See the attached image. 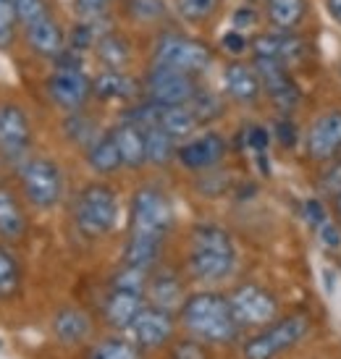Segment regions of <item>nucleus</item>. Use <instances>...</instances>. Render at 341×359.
Wrapping results in <instances>:
<instances>
[{"label": "nucleus", "mask_w": 341, "mask_h": 359, "mask_svg": "<svg viewBox=\"0 0 341 359\" xmlns=\"http://www.w3.org/2000/svg\"><path fill=\"white\" fill-rule=\"evenodd\" d=\"M145 92H147V100L158 102V105H187L200 92V87L194 84L192 74L152 66V71L145 79Z\"/></svg>", "instance_id": "9"}, {"label": "nucleus", "mask_w": 341, "mask_h": 359, "mask_svg": "<svg viewBox=\"0 0 341 359\" xmlns=\"http://www.w3.org/2000/svg\"><path fill=\"white\" fill-rule=\"evenodd\" d=\"M318 187H321V191L331 194V197H336V194H339V191H341V158H336V160H331V163H328V170L321 176Z\"/></svg>", "instance_id": "36"}, {"label": "nucleus", "mask_w": 341, "mask_h": 359, "mask_svg": "<svg viewBox=\"0 0 341 359\" xmlns=\"http://www.w3.org/2000/svg\"><path fill=\"white\" fill-rule=\"evenodd\" d=\"M92 92L102 100H131L137 95V81L126 76L123 71L108 69L92 81Z\"/></svg>", "instance_id": "25"}, {"label": "nucleus", "mask_w": 341, "mask_h": 359, "mask_svg": "<svg viewBox=\"0 0 341 359\" xmlns=\"http://www.w3.org/2000/svg\"><path fill=\"white\" fill-rule=\"evenodd\" d=\"M244 144L250 147L255 155H265L268 152V142H271V134H268V129L265 126H250V129L244 131Z\"/></svg>", "instance_id": "37"}, {"label": "nucleus", "mask_w": 341, "mask_h": 359, "mask_svg": "<svg viewBox=\"0 0 341 359\" xmlns=\"http://www.w3.org/2000/svg\"><path fill=\"white\" fill-rule=\"evenodd\" d=\"M255 71L260 76V84L265 95L273 100V105L283 113H291L302 102V92L297 81L291 79L289 69L271 58H255Z\"/></svg>", "instance_id": "10"}, {"label": "nucleus", "mask_w": 341, "mask_h": 359, "mask_svg": "<svg viewBox=\"0 0 341 359\" xmlns=\"http://www.w3.org/2000/svg\"><path fill=\"white\" fill-rule=\"evenodd\" d=\"M145 307L142 302V291L137 289H126V286H113V291L105 299V307H102V315H105V323L111 328H129L134 318L140 315V309Z\"/></svg>", "instance_id": "17"}, {"label": "nucleus", "mask_w": 341, "mask_h": 359, "mask_svg": "<svg viewBox=\"0 0 341 359\" xmlns=\"http://www.w3.org/2000/svg\"><path fill=\"white\" fill-rule=\"evenodd\" d=\"M221 0H176V11L184 21L189 24H202L218 11Z\"/></svg>", "instance_id": "33"}, {"label": "nucleus", "mask_w": 341, "mask_h": 359, "mask_svg": "<svg viewBox=\"0 0 341 359\" xmlns=\"http://www.w3.org/2000/svg\"><path fill=\"white\" fill-rule=\"evenodd\" d=\"M221 48L226 53H231V55H241V53L250 48V42H247V37H244V32L231 29L221 37Z\"/></svg>", "instance_id": "39"}, {"label": "nucleus", "mask_w": 341, "mask_h": 359, "mask_svg": "<svg viewBox=\"0 0 341 359\" xmlns=\"http://www.w3.org/2000/svg\"><path fill=\"white\" fill-rule=\"evenodd\" d=\"M113 137H116V144H119L121 160L126 168H140L147 163V142H145V129L131 123V121H123L113 129Z\"/></svg>", "instance_id": "20"}, {"label": "nucleus", "mask_w": 341, "mask_h": 359, "mask_svg": "<svg viewBox=\"0 0 341 359\" xmlns=\"http://www.w3.org/2000/svg\"><path fill=\"white\" fill-rule=\"evenodd\" d=\"M87 163L95 173H116L123 165L113 131H105L87 147Z\"/></svg>", "instance_id": "24"}, {"label": "nucleus", "mask_w": 341, "mask_h": 359, "mask_svg": "<svg viewBox=\"0 0 341 359\" xmlns=\"http://www.w3.org/2000/svg\"><path fill=\"white\" fill-rule=\"evenodd\" d=\"M27 32V42L34 53H40L45 58H58L60 53L66 50V37L60 24L53 19V13H45L37 21H32L24 27Z\"/></svg>", "instance_id": "18"}, {"label": "nucleus", "mask_w": 341, "mask_h": 359, "mask_svg": "<svg viewBox=\"0 0 341 359\" xmlns=\"http://www.w3.org/2000/svg\"><path fill=\"white\" fill-rule=\"evenodd\" d=\"M16 24H19V6H16V0H0V50H6V48L13 45Z\"/></svg>", "instance_id": "35"}, {"label": "nucleus", "mask_w": 341, "mask_h": 359, "mask_svg": "<svg viewBox=\"0 0 341 359\" xmlns=\"http://www.w3.org/2000/svg\"><path fill=\"white\" fill-rule=\"evenodd\" d=\"M307 158L315 163L341 158V110H326L312 121L307 131Z\"/></svg>", "instance_id": "13"}, {"label": "nucleus", "mask_w": 341, "mask_h": 359, "mask_svg": "<svg viewBox=\"0 0 341 359\" xmlns=\"http://www.w3.org/2000/svg\"><path fill=\"white\" fill-rule=\"evenodd\" d=\"M265 16L279 32H294L307 16V0H265Z\"/></svg>", "instance_id": "23"}, {"label": "nucleus", "mask_w": 341, "mask_h": 359, "mask_svg": "<svg viewBox=\"0 0 341 359\" xmlns=\"http://www.w3.org/2000/svg\"><path fill=\"white\" fill-rule=\"evenodd\" d=\"M150 299L155 307H163V309H176L184 304V289H181V283L176 280V276H168V273H163V276H155L150 280Z\"/></svg>", "instance_id": "28"}, {"label": "nucleus", "mask_w": 341, "mask_h": 359, "mask_svg": "<svg viewBox=\"0 0 341 359\" xmlns=\"http://www.w3.org/2000/svg\"><path fill=\"white\" fill-rule=\"evenodd\" d=\"M27 231V218L13 191L0 189V236L8 241H19Z\"/></svg>", "instance_id": "26"}, {"label": "nucleus", "mask_w": 341, "mask_h": 359, "mask_svg": "<svg viewBox=\"0 0 341 359\" xmlns=\"http://www.w3.org/2000/svg\"><path fill=\"white\" fill-rule=\"evenodd\" d=\"M310 333V318L305 312H294L281 320H273L258 336H252L244 344V359H276L283 351L294 349L297 344L307 339Z\"/></svg>", "instance_id": "4"}, {"label": "nucleus", "mask_w": 341, "mask_h": 359, "mask_svg": "<svg viewBox=\"0 0 341 359\" xmlns=\"http://www.w3.org/2000/svg\"><path fill=\"white\" fill-rule=\"evenodd\" d=\"M255 58H271L283 63L286 69H294L307 60V40L294 34V32H268V34H258L250 42Z\"/></svg>", "instance_id": "12"}, {"label": "nucleus", "mask_w": 341, "mask_h": 359, "mask_svg": "<svg viewBox=\"0 0 341 359\" xmlns=\"http://www.w3.org/2000/svg\"><path fill=\"white\" fill-rule=\"evenodd\" d=\"M326 8H328V13L341 24V0H326Z\"/></svg>", "instance_id": "47"}, {"label": "nucleus", "mask_w": 341, "mask_h": 359, "mask_svg": "<svg viewBox=\"0 0 341 359\" xmlns=\"http://www.w3.org/2000/svg\"><path fill=\"white\" fill-rule=\"evenodd\" d=\"M111 0H74V8L81 19H98L102 16V11L108 8Z\"/></svg>", "instance_id": "40"}, {"label": "nucleus", "mask_w": 341, "mask_h": 359, "mask_svg": "<svg viewBox=\"0 0 341 359\" xmlns=\"http://www.w3.org/2000/svg\"><path fill=\"white\" fill-rule=\"evenodd\" d=\"M231 21H234V29H250V27H255L258 24V13H255V8L252 6H241V8L234 11V16H231Z\"/></svg>", "instance_id": "44"}, {"label": "nucleus", "mask_w": 341, "mask_h": 359, "mask_svg": "<svg viewBox=\"0 0 341 359\" xmlns=\"http://www.w3.org/2000/svg\"><path fill=\"white\" fill-rule=\"evenodd\" d=\"M223 84H226V92H229L231 97L239 102H255L262 92L258 71H255V66H247V63H231V66H226Z\"/></svg>", "instance_id": "19"}, {"label": "nucleus", "mask_w": 341, "mask_h": 359, "mask_svg": "<svg viewBox=\"0 0 341 359\" xmlns=\"http://www.w3.org/2000/svg\"><path fill=\"white\" fill-rule=\"evenodd\" d=\"M134 344L145 346V349H158L163 344H168L173 339V318L168 309L163 307H142L140 315L134 318L129 325Z\"/></svg>", "instance_id": "15"}, {"label": "nucleus", "mask_w": 341, "mask_h": 359, "mask_svg": "<svg viewBox=\"0 0 341 359\" xmlns=\"http://www.w3.org/2000/svg\"><path fill=\"white\" fill-rule=\"evenodd\" d=\"M229 302L239 325H271L273 320H279V299L258 283L236 286Z\"/></svg>", "instance_id": "8"}, {"label": "nucleus", "mask_w": 341, "mask_h": 359, "mask_svg": "<svg viewBox=\"0 0 341 359\" xmlns=\"http://www.w3.org/2000/svg\"><path fill=\"white\" fill-rule=\"evenodd\" d=\"M236 268V247L229 231L215 223H200L192 229L189 270L200 280H221Z\"/></svg>", "instance_id": "2"}, {"label": "nucleus", "mask_w": 341, "mask_h": 359, "mask_svg": "<svg viewBox=\"0 0 341 359\" xmlns=\"http://www.w3.org/2000/svg\"><path fill=\"white\" fill-rule=\"evenodd\" d=\"M29 147L32 129L27 113L13 102L0 105V152H3V158L11 163H24L29 155Z\"/></svg>", "instance_id": "11"}, {"label": "nucleus", "mask_w": 341, "mask_h": 359, "mask_svg": "<svg viewBox=\"0 0 341 359\" xmlns=\"http://www.w3.org/2000/svg\"><path fill=\"white\" fill-rule=\"evenodd\" d=\"M131 8H134V13H137L140 19H150L152 13H161L163 3L161 0H134Z\"/></svg>", "instance_id": "46"}, {"label": "nucleus", "mask_w": 341, "mask_h": 359, "mask_svg": "<svg viewBox=\"0 0 341 359\" xmlns=\"http://www.w3.org/2000/svg\"><path fill=\"white\" fill-rule=\"evenodd\" d=\"M87 359H140V349L123 339H108L95 344Z\"/></svg>", "instance_id": "32"}, {"label": "nucleus", "mask_w": 341, "mask_h": 359, "mask_svg": "<svg viewBox=\"0 0 341 359\" xmlns=\"http://www.w3.org/2000/svg\"><path fill=\"white\" fill-rule=\"evenodd\" d=\"M302 210H305V220L310 223L312 229H321L323 223L328 220V215H326V208H323L318 200H307Z\"/></svg>", "instance_id": "42"}, {"label": "nucleus", "mask_w": 341, "mask_h": 359, "mask_svg": "<svg viewBox=\"0 0 341 359\" xmlns=\"http://www.w3.org/2000/svg\"><path fill=\"white\" fill-rule=\"evenodd\" d=\"M333 212H336V218L341 220V191L336 194V197H333Z\"/></svg>", "instance_id": "48"}, {"label": "nucleus", "mask_w": 341, "mask_h": 359, "mask_svg": "<svg viewBox=\"0 0 341 359\" xmlns=\"http://www.w3.org/2000/svg\"><path fill=\"white\" fill-rule=\"evenodd\" d=\"M318 236H321L323 247H331V250H339L341 247V231L333 223H328V220L318 229Z\"/></svg>", "instance_id": "45"}, {"label": "nucleus", "mask_w": 341, "mask_h": 359, "mask_svg": "<svg viewBox=\"0 0 341 359\" xmlns=\"http://www.w3.org/2000/svg\"><path fill=\"white\" fill-rule=\"evenodd\" d=\"M181 165L189 170H208L213 165H218L226 155V142H223L221 134H215V131H208V134H202L197 140H189L187 144H181L179 150Z\"/></svg>", "instance_id": "16"}, {"label": "nucleus", "mask_w": 341, "mask_h": 359, "mask_svg": "<svg viewBox=\"0 0 341 359\" xmlns=\"http://www.w3.org/2000/svg\"><path fill=\"white\" fill-rule=\"evenodd\" d=\"M95 50H98V58L111 71H121L131 60V45L126 42V37H121L116 32L102 34L100 42L95 45Z\"/></svg>", "instance_id": "27"}, {"label": "nucleus", "mask_w": 341, "mask_h": 359, "mask_svg": "<svg viewBox=\"0 0 341 359\" xmlns=\"http://www.w3.org/2000/svg\"><path fill=\"white\" fill-rule=\"evenodd\" d=\"M173 226V208L168 197L155 187H142L131 200L129 215V239L161 244Z\"/></svg>", "instance_id": "3"}, {"label": "nucleus", "mask_w": 341, "mask_h": 359, "mask_svg": "<svg viewBox=\"0 0 341 359\" xmlns=\"http://www.w3.org/2000/svg\"><path fill=\"white\" fill-rule=\"evenodd\" d=\"M205 349H202L197 341H181L173 346V359H205Z\"/></svg>", "instance_id": "43"}, {"label": "nucleus", "mask_w": 341, "mask_h": 359, "mask_svg": "<svg viewBox=\"0 0 341 359\" xmlns=\"http://www.w3.org/2000/svg\"><path fill=\"white\" fill-rule=\"evenodd\" d=\"M181 323L194 339L210 341V344H231L239 336V320L231 309L229 297L215 291L192 294L181 304Z\"/></svg>", "instance_id": "1"}, {"label": "nucleus", "mask_w": 341, "mask_h": 359, "mask_svg": "<svg viewBox=\"0 0 341 359\" xmlns=\"http://www.w3.org/2000/svg\"><path fill=\"white\" fill-rule=\"evenodd\" d=\"M63 131H66V137H69L71 142H76L79 147H90L92 142L100 137V134H98V126H95V121L87 118V116H81L79 110L71 113L69 118H66Z\"/></svg>", "instance_id": "31"}, {"label": "nucleus", "mask_w": 341, "mask_h": 359, "mask_svg": "<svg viewBox=\"0 0 341 359\" xmlns=\"http://www.w3.org/2000/svg\"><path fill=\"white\" fill-rule=\"evenodd\" d=\"M16 6H19V21L24 27L32 24V21H37L45 13H51L45 0H16Z\"/></svg>", "instance_id": "38"}, {"label": "nucleus", "mask_w": 341, "mask_h": 359, "mask_svg": "<svg viewBox=\"0 0 341 359\" xmlns=\"http://www.w3.org/2000/svg\"><path fill=\"white\" fill-rule=\"evenodd\" d=\"M187 105L192 108V113L197 116V121H200V123H210V121H215L223 113V102L218 100L213 92H202L200 90L189 102H187Z\"/></svg>", "instance_id": "34"}, {"label": "nucleus", "mask_w": 341, "mask_h": 359, "mask_svg": "<svg viewBox=\"0 0 341 359\" xmlns=\"http://www.w3.org/2000/svg\"><path fill=\"white\" fill-rule=\"evenodd\" d=\"M21 286V265L8 247L0 244V299L16 297Z\"/></svg>", "instance_id": "30"}, {"label": "nucleus", "mask_w": 341, "mask_h": 359, "mask_svg": "<svg viewBox=\"0 0 341 359\" xmlns=\"http://www.w3.org/2000/svg\"><path fill=\"white\" fill-rule=\"evenodd\" d=\"M145 142H147V163L166 165L176 155V140L166 134L161 126H147L145 129Z\"/></svg>", "instance_id": "29"}, {"label": "nucleus", "mask_w": 341, "mask_h": 359, "mask_svg": "<svg viewBox=\"0 0 341 359\" xmlns=\"http://www.w3.org/2000/svg\"><path fill=\"white\" fill-rule=\"evenodd\" d=\"M213 63L210 48L200 40H192L179 32H166L161 40L155 42L152 50V66L155 69H170L181 74H200Z\"/></svg>", "instance_id": "6"}, {"label": "nucleus", "mask_w": 341, "mask_h": 359, "mask_svg": "<svg viewBox=\"0 0 341 359\" xmlns=\"http://www.w3.org/2000/svg\"><path fill=\"white\" fill-rule=\"evenodd\" d=\"M155 126H161L173 140H187L200 126V121L192 113L189 105H158V121H155Z\"/></svg>", "instance_id": "22"}, {"label": "nucleus", "mask_w": 341, "mask_h": 359, "mask_svg": "<svg viewBox=\"0 0 341 359\" xmlns=\"http://www.w3.org/2000/svg\"><path fill=\"white\" fill-rule=\"evenodd\" d=\"M92 92V81L84 76L81 69H55L48 79V95L58 108L76 113L87 102Z\"/></svg>", "instance_id": "14"}, {"label": "nucleus", "mask_w": 341, "mask_h": 359, "mask_svg": "<svg viewBox=\"0 0 341 359\" xmlns=\"http://www.w3.org/2000/svg\"><path fill=\"white\" fill-rule=\"evenodd\" d=\"M74 220L84 236H105L116 229L119 220V200L116 191L105 184H90L79 191L74 205Z\"/></svg>", "instance_id": "5"}, {"label": "nucleus", "mask_w": 341, "mask_h": 359, "mask_svg": "<svg viewBox=\"0 0 341 359\" xmlns=\"http://www.w3.org/2000/svg\"><path fill=\"white\" fill-rule=\"evenodd\" d=\"M276 140L281 147H294L297 144V126L291 123V118H279L276 121Z\"/></svg>", "instance_id": "41"}, {"label": "nucleus", "mask_w": 341, "mask_h": 359, "mask_svg": "<svg viewBox=\"0 0 341 359\" xmlns=\"http://www.w3.org/2000/svg\"><path fill=\"white\" fill-rule=\"evenodd\" d=\"M21 189L27 200L40 210H51L60 202L63 194V176H60L58 163L48 158H29L21 163L19 168Z\"/></svg>", "instance_id": "7"}, {"label": "nucleus", "mask_w": 341, "mask_h": 359, "mask_svg": "<svg viewBox=\"0 0 341 359\" xmlns=\"http://www.w3.org/2000/svg\"><path fill=\"white\" fill-rule=\"evenodd\" d=\"M53 330H55V339H58L60 344H66V346H79L81 341L90 339L92 323L81 309L66 307L55 315V320H53Z\"/></svg>", "instance_id": "21"}]
</instances>
